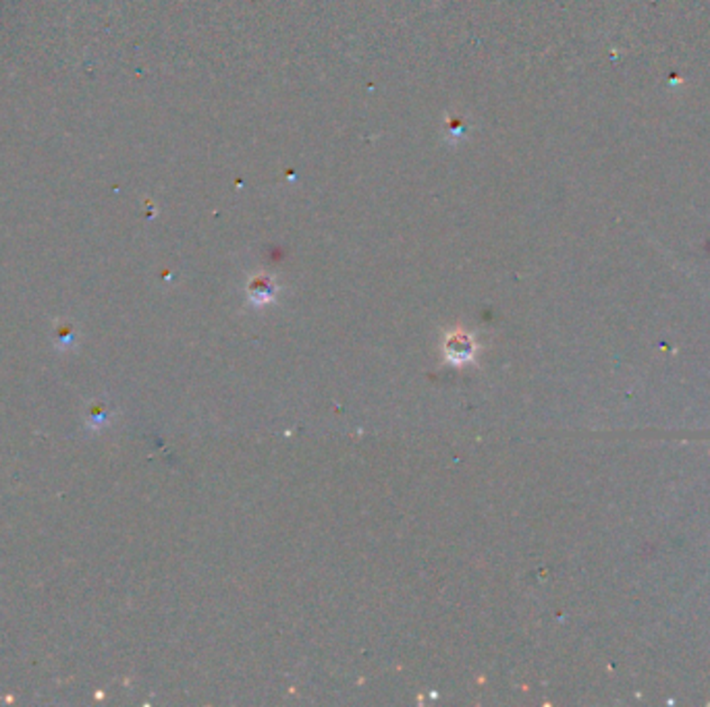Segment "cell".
<instances>
[{
	"mask_svg": "<svg viewBox=\"0 0 710 707\" xmlns=\"http://www.w3.org/2000/svg\"><path fill=\"white\" fill-rule=\"evenodd\" d=\"M445 355L451 363L472 361L476 355V342L466 332H451L445 340Z\"/></svg>",
	"mask_w": 710,
	"mask_h": 707,
	"instance_id": "cell-1",
	"label": "cell"
},
{
	"mask_svg": "<svg viewBox=\"0 0 710 707\" xmlns=\"http://www.w3.org/2000/svg\"><path fill=\"white\" fill-rule=\"evenodd\" d=\"M250 297L256 301V304H266V301L272 299V295H275V285H272L270 278L260 276V278H254L250 285Z\"/></svg>",
	"mask_w": 710,
	"mask_h": 707,
	"instance_id": "cell-2",
	"label": "cell"
}]
</instances>
